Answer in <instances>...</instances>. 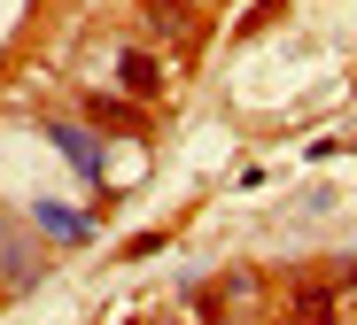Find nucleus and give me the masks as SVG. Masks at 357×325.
<instances>
[{"label":"nucleus","mask_w":357,"mask_h":325,"mask_svg":"<svg viewBox=\"0 0 357 325\" xmlns=\"http://www.w3.org/2000/svg\"><path fill=\"white\" fill-rule=\"evenodd\" d=\"M0 279H8V287H31L39 279V248L24 232H8V217H0Z\"/></svg>","instance_id":"1"},{"label":"nucleus","mask_w":357,"mask_h":325,"mask_svg":"<svg viewBox=\"0 0 357 325\" xmlns=\"http://www.w3.org/2000/svg\"><path fill=\"white\" fill-rule=\"evenodd\" d=\"M39 232H47V240H86V217L63 209V202H47V209H39Z\"/></svg>","instance_id":"3"},{"label":"nucleus","mask_w":357,"mask_h":325,"mask_svg":"<svg viewBox=\"0 0 357 325\" xmlns=\"http://www.w3.org/2000/svg\"><path fill=\"white\" fill-rule=\"evenodd\" d=\"M125 86H140V93H148V86H155V62H140V54H125Z\"/></svg>","instance_id":"4"},{"label":"nucleus","mask_w":357,"mask_h":325,"mask_svg":"<svg viewBox=\"0 0 357 325\" xmlns=\"http://www.w3.org/2000/svg\"><path fill=\"white\" fill-rule=\"evenodd\" d=\"M47 132H54V148L70 155V171L101 178V140H93V132H78V124H47Z\"/></svg>","instance_id":"2"}]
</instances>
